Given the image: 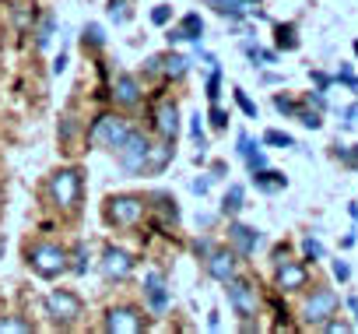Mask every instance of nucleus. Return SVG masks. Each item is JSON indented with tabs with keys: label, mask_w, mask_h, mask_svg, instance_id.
Instances as JSON below:
<instances>
[{
	"label": "nucleus",
	"mask_w": 358,
	"mask_h": 334,
	"mask_svg": "<svg viewBox=\"0 0 358 334\" xmlns=\"http://www.w3.org/2000/svg\"><path fill=\"white\" fill-rule=\"evenodd\" d=\"M0 257H4V236H0Z\"/></svg>",
	"instance_id": "864d4df0"
},
{
	"label": "nucleus",
	"mask_w": 358,
	"mask_h": 334,
	"mask_svg": "<svg viewBox=\"0 0 358 334\" xmlns=\"http://www.w3.org/2000/svg\"><path fill=\"white\" fill-rule=\"evenodd\" d=\"M113 102L134 109V106L141 102V81H137L134 74H116V78H113Z\"/></svg>",
	"instance_id": "ddd939ff"
},
{
	"label": "nucleus",
	"mask_w": 358,
	"mask_h": 334,
	"mask_svg": "<svg viewBox=\"0 0 358 334\" xmlns=\"http://www.w3.org/2000/svg\"><path fill=\"white\" fill-rule=\"evenodd\" d=\"M81 36H85V46H106V36H102V29H99V25H88Z\"/></svg>",
	"instance_id": "473e14b6"
},
{
	"label": "nucleus",
	"mask_w": 358,
	"mask_h": 334,
	"mask_svg": "<svg viewBox=\"0 0 358 334\" xmlns=\"http://www.w3.org/2000/svg\"><path fill=\"white\" fill-rule=\"evenodd\" d=\"M32 323L22 316H0V334H29Z\"/></svg>",
	"instance_id": "b1692460"
},
{
	"label": "nucleus",
	"mask_w": 358,
	"mask_h": 334,
	"mask_svg": "<svg viewBox=\"0 0 358 334\" xmlns=\"http://www.w3.org/2000/svg\"><path fill=\"white\" fill-rule=\"evenodd\" d=\"M144 71H148V74H158V71H162V57H148Z\"/></svg>",
	"instance_id": "de8ad7c7"
},
{
	"label": "nucleus",
	"mask_w": 358,
	"mask_h": 334,
	"mask_svg": "<svg viewBox=\"0 0 358 334\" xmlns=\"http://www.w3.org/2000/svg\"><path fill=\"white\" fill-rule=\"evenodd\" d=\"M148 211V201L137 197V194H113L106 197V208H102V218L116 229H134Z\"/></svg>",
	"instance_id": "f03ea898"
},
{
	"label": "nucleus",
	"mask_w": 358,
	"mask_h": 334,
	"mask_svg": "<svg viewBox=\"0 0 358 334\" xmlns=\"http://www.w3.org/2000/svg\"><path fill=\"white\" fill-rule=\"evenodd\" d=\"M278 46H281V50H299L295 25H278Z\"/></svg>",
	"instance_id": "cd10ccee"
},
{
	"label": "nucleus",
	"mask_w": 358,
	"mask_h": 334,
	"mask_svg": "<svg viewBox=\"0 0 358 334\" xmlns=\"http://www.w3.org/2000/svg\"><path fill=\"white\" fill-rule=\"evenodd\" d=\"M302 253H306L309 260H323V257H327L323 243H320V239H313V236H306V239H302Z\"/></svg>",
	"instance_id": "7c9ffc66"
},
{
	"label": "nucleus",
	"mask_w": 358,
	"mask_h": 334,
	"mask_svg": "<svg viewBox=\"0 0 358 334\" xmlns=\"http://www.w3.org/2000/svg\"><path fill=\"white\" fill-rule=\"evenodd\" d=\"M348 215H351V218L358 222V204H351V208H348Z\"/></svg>",
	"instance_id": "3c124183"
},
{
	"label": "nucleus",
	"mask_w": 358,
	"mask_h": 334,
	"mask_svg": "<svg viewBox=\"0 0 358 334\" xmlns=\"http://www.w3.org/2000/svg\"><path fill=\"white\" fill-rule=\"evenodd\" d=\"M190 134H194V141L201 144V155H204V148H208V141H204V127H201V113H197V116H190Z\"/></svg>",
	"instance_id": "e433bc0d"
},
{
	"label": "nucleus",
	"mask_w": 358,
	"mask_h": 334,
	"mask_svg": "<svg viewBox=\"0 0 358 334\" xmlns=\"http://www.w3.org/2000/svg\"><path fill=\"white\" fill-rule=\"evenodd\" d=\"M144 295H148V306L155 313H162L169 306V292H165V274L162 271H148L144 274Z\"/></svg>",
	"instance_id": "4468645a"
},
{
	"label": "nucleus",
	"mask_w": 358,
	"mask_h": 334,
	"mask_svg": "<svg viewBox=\"0 0 358 334\" xmlns=\"http://www.w3.org/2000/svg\"><path fill=\"white\" fill-rule=\"evenodd\" d=\"M179 29H183V39H190V43H201V36H204V22H201V15H183Z\"/></svg>",
	"instance_id": "412c9836"
},
{
	"label": "nucleus",
	"mask_w": 358,
	"mask_h": 334,
	"mask_svg": "<svg viewBox=\"0 0 358 334\" xmlns=\"http://www.w3.org/2000/svg\"><path fill=\"white\" fill-rule=\"evenodd\" d=\"M334 278H337V281H348V278H351V267H348L344 260H334Z\"/></svg>",
	"instance_id": "a18cd8bd"
},
{
	"label": "nucleus",
	"mask_w": 358,
	"mask_h": 334,
	"mask_svg": "<svg viewBox=\"0 0 358 334\" xmlns=\"http://www.w3.org/2000/svg\"><path fill=\"white\" fill-rule=\"evenodd\" d=\"M337 306H341V299H337L334 288H316V292L302 302V320L313 323V327H323V323L337 313Z\"/></svg>",
	"instance_id": "0eeeda50"
},
{
	"label": "nucleus",
	"mask_w": 358,
	"mask_h": 334,
	"mask_svg": "<svg viewBox=\"0 0 358 334\" xmlns=\"http://www.w3.org/2000/svg\"><path fill=\"white\" fill-rule=\"evenodd\" d=\"M218 95H222V71L215 67V74L208 78V99H211V102H218Z\"/></svg>",
	"instance_id": "f704fd0d"
},
{
	"label": "nucleus",
	"mask_w": 358,
	"mask_h": 334,
	"mask_svg": "<svg viewBox=\"0 0 358 334\" xmlns=\"http://www.w3.org/2000/svg\"><path fill=\"white\" fill-rule=\"evenodd\" d=\"M102 327L109 334H141L148 327V320H144V313L137 306H113V309H106Z\"/></svg>",
	"instance_id": "6e6552de"
},
{
	"label": "nucleus",
	"mask_w": 358,
	"mask_h": 334,
	"mask_svg": "<svg viewBox=\"0 0 358 334\" xmlns=\"http://www.w3.org/2000/svg\"><path fill=\"white\" fill-rule=\"evenodd\" d=\"M67 260H74V264H71L74 274H85V271L92 267V250H88V243H74V250L67 253Z\"/></svg>",
	"instance_id": "6ab92c4d"
},
{
	"label": "nucleus",
	"mask_w": 358,
	"mask_h": 334,
	"mask_svg": "<svg viewBox=\"0 0 358 334\" xmlns=\"http://www.w3.org/2000/svg\"><path fill=\"white\" fill-rule=\"evenodd\" d=\"M344 162L351 165V169H358V144H355V148H348V155H344Z\"/></svg>",
	"instance_id": "09e8293b"
},
{
	"label": "nucleus",
	"mask_w": 358,
	"mask_h": 334,
	"mask_svg": "<svg viewBox=\"0 0 358 334\" xmlns=\"http://www.w3.org/2000/svg\"><path fill=\"white\" fill-rule=\"evenodd\" d=\"M134 257L127 253V250H120V246H106L102 250V260H99V271H102V278L106 281H127L130 274H134Z\"/></svg>",
	"instance_id": "1a4fd4ad"
},
{
	"label": "nucleus",
	"mask_w": 358,
	"mask_h": 334,
	"mask_svg": "<svg viewBox=\"0 0 358 334\" xmlns=\"http://www.w3.org/2000/svg\"><path fill=\"white\" fill-rule=\"evenodd\" d=\"M355 57H358V43H355Z\"/></svg>",
	"instance_id": "5fc2aeb1"
},
{
	"label": "nucleus",
	"mask_w": 358,
	"mask_h": 334,
	"mask_svg": "<svg viewBox=\"0 0 358 334\" xmlns=\"http://www.w3.org/2000/svg\"><path fill=\"white\" fill-rule=\"evenodd\" d=\"M190 190H194L197 197H204V194L211 190V176H201V180H194V183H190Z\"/></svg>",
	"instance_id": "79ce46f5"
},
{
	"label": "nucleus",
	"mask_w": 358,
	"mask_h": 334,
	"mask_svg": "<svg viewBox=\"0 0 358 334\" xmlns=\"http://www.w3.org/2000/svg\"><path fill=\"white\" fill-rule=\"evenodd\" d=\"M225 285H229V302H232L236 316H243V320L257 316V306H260V299H257V288H253L246 278H229Z\"/></svg>",
	"instance_id": "9d476101"
},
{
	"label": "nucleus",
	"mask_w": 358,
	"mask_h": 334,
	"mask_svg": "<svg viewBox=\"0 0 358 334\" xmlns=\"http://www.w3.org/2000/svg\"><path fill=\"white\" fill-rule=\"evenodd\" d=\"M187 71H190V60H187V57H179V53L162 57V74H165V78H183Z\"/></svg>",
	"instance_id": "aec40b11"
},
{
	"label": "nucleus",
	"mask_w": 358,
	"mask_h": 334,
	"mask_svg": "<svg viewBox=\"0 0 358 334\" xmlns=\"http://www.w3.org/2000/svg\"><path fill=\"white\" fill-rule=\"evenodd\" d=\"M155 127H158V134L165 141H176V134H179V109H176V102H158Z\"/></svg>",
	"instance_id": "2eb2a0df"
},
{
	"label": "nucleus",
	"mask_w": 358,
	"mask_h": 334,
	"mask_svg": "<svg viewBox=\"0 0 358 334\" xmlns=\"http://www.w3.org/2000/svg\"><path fill=\"white\" fill-rule=\"evenodd\" d=\"M295 116H299L302 127H309V130H320V127H323V113H320V109H299Z\"/></svg>",
	"instance_id": "c756f323"
},
{
	"label": "nucleus",
	"mask_w": 358,
	"mask_h": 334,
	"mask_svg": "<svg viewBox=\"0 0 358 334\" xmlns=\"http://www.w3.org/2000/svg\"><path fill=\"white\" fill-rule=\"evenodd\" d=\"M211 127H215V130H225V127H229V113H225L222 106H211Z\"/></svg>",
	"instance_id": "58836bf2"
},
{
	"label": "nucleus",
	"mask_w": 358,
	"mask_h": 334,
	"mask_svg": "<svg viewBox=\"0 0 358 334\" xmlns=\"http://www.w3.org/2000/svg\"><path fill=\"white\" fill-rule=\"evenodd\" d=\"M274 281H278L281 292H299V288L309 285V271H306V264H299V260H278Z\"/></svg>",
	"instance_id": "9b49d317"
},
{
	"label": "nucleus",
	"mask_w": 358,
	"mask_h": 334,
	"mask_svg": "<svg viewBox=\"0 0 358 334\" xmlns=\"http://www.w3.org/2000/svg\"><path fill=\"white\" fill-rule=\"evenodd\" d=\"M0 204H4V194H0Z\"/></svg>",
	"instance_id": "6e6d98bb"
},
{
	"label": "nucleus",
	"mask_w": 358,
	"mask_h": 334,
	"mask_svg": "<svg viewBox=\"0 0 358 334\" xmlns=\"http://www.w3.org/2000/svg\"><path fill=\"white\" fill-rule=\"evenodd\" d=\"M253 183H257V190H264V194H278V190L288 187L285 173H274V169H267V165L253 173Z\"/></svg>",
	"instance_id": "f3484780"
},
{
	"label": "nucleus",
	"mask_w": 358,
	"mask_h": 334,
	"mask_svg": "<svg viewBox=\"0 0 358 334\" xmlns=\"http://www.w3.org/2000/svg\"><path fill=\"white\" fill-rule=\"evenodd\" d=\"M169 18H172V8H169V4H158V8L151 11V22H155V25H169Z\"/></svg>",
	"instance_id": "ea45409f"
},
{
	"label": "nucleus",
	"mask_w": 358,
	"mask_h": 334,
	"mask_svg": "<svg viewBox=\"0 0 358 334\" xmlns=\"http://www.w3.org/2000/svg\"><path fill=\"white\" fill-rule=\"evenodd\" d=\"M306 102H309L313 109H320V113H323V109H327V95H323V88H316V92H309V95H306Z\"/></svg>",
	"instance_id": "a19ab883"
},
{
	"label": "nucleus",
	"mask_w": 358,
	"mask_h": 334,
	"mask_svg": "<svg viewBox=\"0 0 358 334\" xmlns=\"http://www.w3.org/2000/svg\"><path fill=\"white\" fill-rule=\"evenodd\" d=\"M355 123H358V102L344 109V127H355Z\"/></svg>",
	"instance_id": "49530a36"
},
{
	"label": "nucleus",
	"mask_w": 358,
	"mask_h": 334,
	"mask_svg": "<svg viewBox=\"0 0 358 334\" xmlns=\"http://www.w3.org/2000/svg\"><path fill=\"white\" fill-rule=\"evenodd\" d=\"M355 313H358V306H355Z\"/></svg>",
	"instance_id": "4d7b16f0"
},
{
	"label": "nucleus",
	"mask_w": 358,
	"mask_h": 334,
	"mask_svg": "<svg viewBox=\"0 0 358 334\" xmlns=\"http://www.w3.org/2000/svg\"><path fill=\"white\" fill-rule=\"evenodd\" d=\"M243 208V187L239 183H232L229 187V194H225V201H222V215H236Z\"/></svg>",
	"instance_id": "5701e85b"
},
{
	"label": "nucleus",
	"mask_w": 358,
	"mask_h": 334,
	"mask_svg": "<svg viewBox=\"0 0 358 334\" xmlns=\"http://www.w3.org/2000/svg\"><path fill=\"white\" fill-rule=\"evenodd\" d=\"M194 250H197V257H201V260H208V257H211V250H215V243H211V239H197V243H194Z\"/></svg>",
	"instance_id": "37998d69"
},
{
	"label": "nucleus",
	"mask_w": 358,
	"mask_h": 334,
	"mask_svg": "<svg viewBox=\"0 0 358 334\" xmlns=\"http://www.w3.org/2000/svg\"><path fill=\"white\" fill-rule=\"evenodd\" d=\"M274 109L285 113V116H295V113H299V102H292V99H285V95H274Z\"/></svg>",
	"instance_id": "c9c22d12"
},
{
	"label": "nucleus",
	"mask_w": 358,
	"mask_h": 334,
	"mask_svg": "<svg viewBox=\"0 0 358 334\" xmlns=\"http://www.w3.org/2000/svg\"><path fill=\"white\" fill-rule=\"evenodd\" d=\"M313 85H316V88H323V92H327V88H330V85H334V78H330V74H323V71H313Z\"/></svg>",
	"instance_id": "c03bdc74"
},
{
	"label": "nucleus",
	"mask_w": 358,
	"mask_h": 334,
	"mask_svg": "<svg viewBox=\"0 0 358 334\" xmlns=\"http://www.w3.org/2000/svg\"><path fill=\"white\" fill-rule=\"evenodd\" d=\"M53 29H57V18H53V15H46V18H43V25H39V32H36V46H39V50H46V46H50Z\"/></svg>",
	"instance_id": "393cba45"
},
{
	"label": "nucleus",
	"mask_w": 358,
	"mask_h": 334,
	"mask_svg": "<svg viewBox=\"0 0 358 334\" xmlns=\"http://www.w3.org/2000/svg\"><path fill=\"white\" fill-rule=\"evenodd\" d=\"M236 4H243V8H250V4H260V0H236Z\"/></svg>",
	"instance_id": "603ef678"
},
{
	"label": "nucleus",
	"mask_w": 358,
	"mask_h": 334,
	"mask_svg": "<svg viewBox=\"0 0 358 334\" xmlns=\"http://www.w3.org/2000/svg\"><path fill=\"white\" fill-rule=\"evenodd\" d=\"M109 22H116V25L130 22V4L127 0H109Z\"/></svg>",
	"instance_id": "a878e982"
},
{
	"label": "nucleus",
	"mask_w": 358,
	"mask_h": 334,
	"mask_svg": "<svg viewBox=\"0 0 358 334\" xmlns=\"http://www.w3.org/2000/svg\"><path fill=\"white\" fill-rule=\"evenodd\" d=\"M43 309H46V316H50L57 327H74V323L85 316V302H81V295L71 292V288H53V292L43 299Z\"/></svg>",
	"instance_id": "20e7f679"
},
{
	"label": "nucleus",
	"mask_w": 358,
	"mask_h": 334,
	"mask_svg": "<svg viewBox=\"0 0 358 334\" xmlns=\"http://www.w3.org/2000/svg\"><path fill=\"white\" fill-rule=\"evenodd\" d=\"M116 155H120V165L127 173L144 176L148 173V155H151V137L144 130H130V137L123 141V148Z\"/></svg>",
	"instance_id": "423d86ee"
},
{
	"label": "nucleus",
	"mask_w": 358,
	"mask_h": 334,
	"mask_svg": "<svg viewBox=\"0 0 358 334\" xmlns=\"http://www.w3.org/2000/svg\"><path fill=\"white\" fill-rule=\"evenodd\" d=\"M130 123L123 120V116H99L92 127H88V141L95 144V148H106V151H120L123 148V141L130 137Z\"/></svg>",
	"instance_id": "39448f33"
},
{
	"label": "nucleus",
	"mask_w": 358,
	"mask_h": 334,
	"mask_svg": "<svg viewBox=\"0 0 358 334\" xmlns=\"http://www.w3.org/2000/svg\"><path fill=\"white\" fill-rule=\"evenodd\" d=\"M246 57L257 64V67H267V64H278V53L274 50H264V46H253V43H246Z\"/></svg>",
	"instance_id": "4be33fe9"
},
{
	"label": "nucleus",
	"mask_w": 358,
	"mask_h": 334,
	"mask_svg": "<svg viewBox=\"0 0 358 334\" xmlns=\"http://www.w3.org/2000/svg\"><path fill=\"white\" fill-rule=\"evenodd\" d=\"M64 67H67V57H64V53H60V57H57V64H53V74H60V71H64Z\"/></svg>",
	"instance_id": "8fccbe9b"
},
{
	"label": "nucleus",
	"mask_w": 358,
	"mask_h": 334,
	"mask_svg": "<svg viewBox=\"0 0 358 334\" xmlns=\"http://www.w3.org/2000/svg\"><path fill=\"white\" fill-rule=\"evenodd\" d=\"M264 144H274V148H295V137L285 134V130H267V134H264Z\"/></svg>",
	"instance_id": "c85d7f7f"
},
{
	"label": "nucleus",
	"mask_w": 358,
	"mask_h": 334,
	"mask_svg": "<svg viewBox=\"0 0 358 334\" xmlns=\"http://www.w3.org/2000/svg\"><path fill=\"white\" fill-rule=\"evenodd\" d=\"M172 141H158V144H151V155H148V173H162L165 165H169V158H172Z\"/></svg>",
	"instance_id": "a211bd4d"
},
{
	"label": "nucleus",
	"mask_w": 358,
	"mask_h": 334,
	"mask_svg": "<svg viewBox=\"0 0 358 334\" xmlns=\"http://www.w3.org/2000/svg\"><path fill=\"white\" fill-rule=\"evenodd\" d=\"M81 190H85V180H81V169H74V165H64V169L50 176V197L64 211H78Z\"/></svg>",
	"instance_id": "7ed1b4c3"
},
{
	"label": "nucleus",
	"mask_w": 358,
	"mask_h": 334,
	"mask_svg": "<svg viewBox=\"0 0 358 334\" xmlns=\"http://www.w3.org/2000/svg\"><path fill=\"white\" fill-rule=\"evenodd\" d=\"M243 158H246V165H250V173H257V169H264V165H267V155L260 151V144H250V148L243 151Z\"/></svg>",
	"instance_id": "bb28decb"
},
{
	"label": "nucleus",
	"mask_w": 358,
	"mask_h": 334,
	"mask_svg": "<svg viewBox=\"0 0 358 334\" xmlns=\"http://www.w3.org/2000/svg\"><path fill=\"white\" fill-rule=\"evenodd\" d=\"M236 102L243 106V113H246V116H257V102H253V99H250L243 88H236Z\"/></svg>",
	"instance_id": "4c0bfd02"
},
{
	"label": "nucleus",
	"mask_w": 358,
	"mask_h": 334,
	"mask_svg": "<svg viewBox=\"0 0 358 334\" xmlns=\"http://www.w3.org/2000/svg\"><path fill=\"white\" fill-rule=\"evenodd\" d=\"M25 264L32 267V274H39L43 281H53L60 278L71 264H67V246L60 243H50V239H39L25 250Z\"/></svg>",
	"instance_id": "f257e3e1"
},
{
	"label": "nucleus",
	"mask_w": 358,
	"mask_h": 334,
	"mask_svg": "<svg viewBox=\"0 0 358 334\" xmlns=\"http://www.w3.org/2000/svg\"><path fill=\"white\" fill-rule=\"evenodd\" d=\"M334 81H341V85H348V88H351V92L358 95V78H355V71H351L348 64H344V67L337 71V78H334Z\"/></svg>",
	"instance_id": "72a5a7b5"
},
{
	"label": "nucleus",
	"mask_w": 358,
	"mask_h": 334,
	"mask_svg": "<svg viewBox=\"0 0 358 334\" xmlns=\"http://www.w3.org/2000/svg\"><path fill=\"white\" fill-rule=\"evenodd\" d=\"M208 264V274L215 278V281H229V278H236V267H239V260H236V250H229V246H218V250H211V257L204 260Z\"/></svg>",
	"instance_id": "f8f14e48"
},
{
	"label": "nucleus",
	"mask_w": 358,
	"mask_h": 334,
	"mask_svg": "<svg viewBox=\"0 0 358 334\" xmlns=\"http://www.w3.org/2000/svg\"><path fill=\"white\" fill-rule=\"evenodd\" d=\"M229 239H232L236 253H243V257H250V253L260 246V232L250 229V225H243V222H232V225H229Z\"/></svg>",
	"instance_id": "dca6fc26"
},
{
	"label": "nucleus",
	"mask_w": 358,
	"mask_h": 334,
	"mask_svg": "<svg viewBox=\"0 0 358 334\" xmlns=\"http://www.w3.org/2000/svg\"><path fill=\"white\" fill-rule=\"evenodd\" d=\"M155 201L162 204V215H165V218H172V222H179V208H176V201H172L169 194H155Z\"/></svg>",
	"instance_id": "2f4dec72"
}]
</instances>
